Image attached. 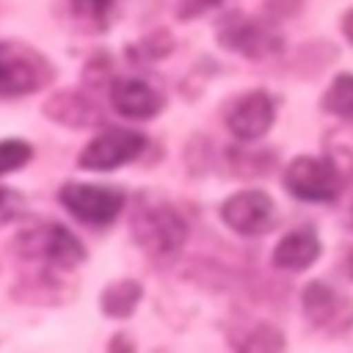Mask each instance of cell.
Returning a JSON list of instances; mask_svg holds the SVG:
<instances>
[{
    "mask_svg": "<svg viewBox=\"0 0 353 353\" xmlns=\"http://www.w3.org/2000/svg\"><path fill=\"white\" fill-rule=\"evenodd\" d=\"M11 251L19 259L39 262L50 270H74L85 262V245L58 221H33L25 223L11 237Z\"/></svg>",
    "mask_w": 353,
    "mask_h": 353,
    "instance_id": "obj_1",
    "label": "cell"
},
{
    "mask_svg": "<svg viewBox=\"0 0 353 353\" xmlns=\"http://www.w3.org/2000/svg\"><path fill=\"white\" fill-rule=\"evenodd\" d=\"M55 80L52 61L25 41H0V97H28Z\"/></svg>",
    "mask_w": 353,
    "mask_h": 353,
    "instance_id": "obj_2",
    "label": "cell"
},
{
    "mask_svg": "<svg viewBox=\"0 0 353 353\" xmlns=\"http://www.w3.org/2000/svg\"><path fill=\"white\" fill-rule=\"evenodd\" d=\"M132 240L152 259H171L188 240V221L171 204H143L130 223Z\"/></svg>",
    "mask_w": 353,
    "mask_h": 353,
    "instance_id": "obj_3",
    "label": "cell"
},
{
    "mask_svg": "<svg viewBox=\"0 0 353 353\" xmlns=\"http://www.w3.org/2000/svg\"><path fill=\"white\" fill-rule=\"evenodd\" d=\"M215 39L223 50H232L243 58H270L281 50V36L265 25L262 19H254L243 11H229L215 25Z\"/></svg>",
    "mask_w": 353,
    "mask_h": 353,
    "instance_id": "obj_4",
    "label": "cell"
},
{
    "mask_svg": "<svg viewBox=\"0 0 353 353\" xmlns=\"http://www.w3.org/2000/svg\"><path fill=\"white\" fill-rule=\"evenodd\" d=\"M61 207L88 226H108L124 210V193L108 185H85V182H66L58 190Z\"/></svg>",
    "mask_w": 353,
    "mask_h": 353,
    "instance_id": "obj_5",
    "label": "cell"
},
{
    "mask_svg": "<svg viewBox=\"0 0 353 353\" xmlns=\"http://www.w3.org/2000/svg\"><path fill=\"white\" fill-rule=\"evenodd\" d=\"M149 138L138 130H127V127H110L105 132H99L97 138H91L80 154H77V165L83 171H113L121 168L132 160H138V154L146 149Z\"/></svg>",
    "mask_w": 353,
    "mask_h": 353,
    "instance_id": "obj_6",
    "label": "cell"
},
{
    "mask_svg": "<svg viewBox=\"0 0 353 353\" xmlns=\"http://www.w3.org/2000/svg\"><path fill=\"white\" fill-rule=\"evenodd\" d=\"M284 188L301 201H334L342 179L331 160L325 157H295L284 171Z\"/></svg>",
    "mask_w": 353,
    "mask_h": 353,
    "instance_id": "obj_7",
    "label": "cell"
},
{
    "mask_svg": "<svg viewBox=\"0 0 353 353\" xmlns=\"http://www.w3.org/2000/svg\"><path fill=\"white\" fill-rule=\"evenodd\" d=\"M221 221L237 234L259 237L276 226V204L262 190H240L221 204Z\"/></svg>",
    "mask_w": 353,
    "mask_h": 353,
    "instance_id": "obj_8",
    "label": "cell"
},
{
    "mask_svg": "<svg viewBox=\"0 0 353 353\" xmlns=\"http://www.w3.org/2000/svg\"><path fill=\"white\" fill-rule=\"evenodd\" d=\"M306 320L320 331H347L353 325V306L345 295L331 290L323 281H312L303 287L301 295Z\"/></svg>",
    "mask_w": 353,
    "mask_h": 353,
    "instance_id": "obj_9",
    "label": "cell"
},
{
    "mask_svg": "<svg viewBox=\"0 0 353 353\" xmlns=\"http://www.w3.org/2000/svg\"><path fill=\"white\" fill-rule=\"evenodd\" d=\"M108 94H110V108L116 113H121L124 119H135V121L154 119L165 108L163 91H157L154 85H149L141 77H119V80H113Z\"/></svg>",
    "mask_w": 353,
    "mask_h": 353,
    "instance_id": "obj_10",
    "label": "cell"
},
{
    "mask_svg": "<svg viewBox=\"0 0 353 353\" xmlns=\"http://www.w3.org/2000/svg\"><path fill=\"white\" fill-rule=\"evenodd\" d=\"M276 119V105L265 91H251L232 102L226 113V127L240 141H256L262 138Z\"/></svg>",
    "mask_w": 353,
    "mask_h": 353,
    "instance_id": "obj_11",
    "label": "cell"
},
{
    "mask_svg": "<svg viewBox=\"0 0 353 353\" xmlns=\"http://www.w3.org/2000/svg\"><path fill=\"white\" fill-rule=\"evenodd\" d=\"M41 113L61 124V127H72V130H88V127H99L102 124V110L99 105L77 91V88H63V91H55L44 99L41 105Z\"/></svg>",
    "mask_w": 353,
    "mask_h": 353,
    "instance_id": "obj_12",
    "label": "cell"
},
{
    "mask_svg": "<svg viewBox=\"0 0 353 353\" xmlns=\"http://www.w3.org/2000/svg\"><path fill=\"white\" fill-rule=\"evenodd\" d=\"M317 256H320V240L309 226L287 232L273 248V265L281 270H306Z\"/></svg>",
    "mask_w": 353,
    "mask_h": 353,
    "instance_id": "obj_13",
    "label": "cell"
},
{
    "mask_svg": "<svg viewBox=\"0 0 353 353\" xmlns=\"http://www.w3.org/2000/svg\"><path fill=\"white\" fill-rule=\"evenodd\" d=\"M143 298V287L135 279H116L110 284H105V290L99 292V309L105 317L113 320H124L135 312V306Z\"/></svg>",
    "mask_w": 353,
    "mask_h": 353,
    "instance_id": "obj_14",
    "label": "cell"
},
{
    "mask_svg": "<svg viewBox=\"0 0 353 353\" xmlns=\"http://www.w3.org/2000/svg\"><path fill=\"white\" fill-rule=\"evenodd\" d=\"M113 0H69V19L83 33H105L110 28Z\"/></svg>",
    "mask_w": 353,
    "mask_h": 353,
    "instance_id": "obj_15",
    "label": "cell"
},
{
    "mask_svg": "<svg viewBox=\"0 0 353 353\" xmlns=\"http://www.w3.org/2000/svg\"><path fill=\"white\" fill-rule=\"evenodd\" d=\"M323 108L345 121H353V74H339L328 85L323 97Z\"/></svg>",
    "mask_w": 353,
    "mask_h": 353,
    "instance_id": "obj_16",
    "label": "cell"
},
{
    "mask_svg": "<svg viewBox=\"0 0 353 353\" xmlns=\"http://www.w3.org/2000/svg\"><path fill=\"white\" fill-rule=\"evenodd\" d=\"M273 165V154L270 152H243V149H229V168L234 176L240 179H251V176H262L265 171H270Z\"/></svg>",
    "mask_w": 353,
    "mask_h": 353,
    "instance_id": "obj_17",
    "label": "cell"
},
{
    "mask_svg": "<svg viewBox=\"0 0 353 353\" xmlns=\"http://www.w3.org/2000/svg\"><path fill=\"white\" fill-rule=\"evenodd\" d=\"M243 334L245 336L232 339V345L240 347V350H279V347H284V339H281V334L273 325L256 323V325L245 328Z\"/></svg>",
    "mask_w": 353,
    "mask_h": 353,
    "instance_id": "obj_18",
    "label": "cell"
},
{
    "mask_svg": "<svg viewBox=\"0 0 353 353\" xmlns=\"http://www.w3.org/2000/svg\"><path fill=\"white\" fill-rule=\"evenodd\" d=\"M33 157V146L22 138H3L0 141V174L19 171Z\"/></svg>",
    "mask_w": 353,
    "mask_h": 353,
    "instance_id": "obj_19",
    "label": "cell"
},
{
    "mask_svg": "<svg viewBox=\"0 0 353 353\" xmlns=\"http://www.w3.org/2000/svg\"><path fill=\"white\" fill-rule=\"evenodd\" d=\"M221 3H223V0H165L168 11H171L179 22H190V19L207 14L210 8L221 6Z\"/></svg>",
    "mask_w": 353,
    "mask_h": 353,
    "instance_id": "obj_20",
    "label": "cell"
},
{
    "mask_svg": "<svg viewBox=\"0 0 353 353\" xmlns=\"http://www.w3.org/2000/svg\"><path fill=\"white\" fill-rule=\"evenodd\" d=\"M138 50H143L146 58H165L174 50V39L168 36V30H154L138 44Z\"/></svg>",
    "mask_w": 353,
    "mask_h": 353,
    "instance_id": "obj_21",
    "label": "cell"
},
{
    "mask_svg": "<svg viewBox=\"0 0 353 353\" xmlns=\"http://www.w3.org/2000/svg\"><path fill=\"white\" fill-rule=\"evenodd\" d=\"M22 210H25V199H22V193L14 190V188L0 185V226L8 223V221H14Z\"/></svg>",
    "mask_w": 353,
    "mask_h": 353,
    "instance_id": "obj_22",
    "label": "cell"
},
{
    "mask_svg": "<svg viewBox=\"0 0 353 353\" xmlns=\"http://www.w3.org/2000/svg\"><path fill=\"white\" fill-rule=\"evenodd\" d=\"M108 77H110V58L99 52V55H94V58L85 63V69H83V80H85L91 88H99V85L108 83Z\"/></svg>",
    "mask_w": 353,
    "mask_h": 353,
    "instance_id": "obj_23",
    "label": "cell"
},
{
    "mask_svg": "<svg viewBox=\"0 0 353 353\" xmlns=\"http://www.w3.org/2000/svg\"><path fill=\"white\" fill-rule=\"evenodd\" d=\"M342 33H345V39L353 44V8L345 14V19H342Z\"/></svg>",
    "mask_w": 353,
    "mask_h": 353,
    "instance_id": "obj_24",
    "label": "cell"
},
{
    "mask_svg": "<svg viewBox=\"0 0 353 353\" xmlns=\"http://www.w3.org/2000/svg\"><path fill=\"white\" fill-rule=\"evenodd\" d=\"M345 270H347V276H353V248H350V254L345 259Z\"/></svg>",
    "mask_w": 353,
    "mask_h": 353,
    "instance_id": "obj_25",
    "label": "cell"
}]
</instances>
